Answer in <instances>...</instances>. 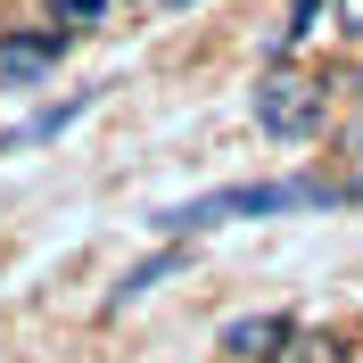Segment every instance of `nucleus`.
<instances>
[{
    "mask_svg": "<svg viewBox=\"0 0 363 363\" xmlns=\"http://www.w3.org/2000/svg\"><path fill=\"white\" fill-rule=\"evenodd\" d=\"M347 190H330V182H240V190H206V199H190V206H165L157 215V231L165 240H190V231H206V223H240V215H297V206H339Z\"/></svg>",
    "mask_w": 363,
    "mask_h": 363,
    "instance_id": "1",
    "label": "nucleus"
},
{
    "mask_svg": "<svg viewBox=\"0 0 363 363\" xmlns=\"http://www.w3.org/2000/svg\"><path fill=\"white\" fill-rule=\"evenodd\" d=\"M50 17H58V33H91L108 17V0H50Z\"/></svg>",
    "mask_w": 363,
    "mask_h": 363,
    "instance_id": "7",
    "label": "nucleus"
},
{
    "mask_svg": "<svg viewBox=\"0 0 363 363\" xmlns=\"http://www.w3.org/2000/svg\"><path fill=\"white\" fill-rule=\"evenodd\" d=\"M330 124V83L322 74H297V67H272L256 83V133L272 140H314Z\"/></svg>",
    "mask_w": 363,
    "mask_h": 363,
    "instance_id": "2",
    "label": "nucleus"
},
{
    "mask_svg": "<svg viewBox=\"0 0 363 363\" xmlns=\"http://www.w3.org/2000/svg\"><path fill=\"white\" fill-rule=\"evenodd\" d=\"M165 9H199V0H165Z\"/></svg>",
    "mask_w": 363,
    "mask_h": 363,
    "instance_id": "11",
    "label": "nucleus"
},
{
    "mask_svg": "<svg viewBox=\"0 0 363 363\" xmlns=\"http://www.w3.org/2000/svg\"><path fill=\"white\" fill-rule=\"evenodd\" d=\"M330 9H339V33H347V42H363V0H330Z\"/></svg>",
    "mask_w": 363,
    "mask_h": 363,
    "instance_id": "9",
    "label": "nucleus"
},
{
    "mask_svg": "<svg viewBox=\"0 0 363 363\" xmlns=\"http://www.w3.org/2000/svg\"><path fill=\"white\" fill-rule=\"evenodd\" d=\"M289 339H297L289 314H240V322H223V339H215V347H223L231 363H281Z\"/></svg>",
    "mask_w": 363,
    "mask_h": 363,
    "instance_id": "3",
    "label": "nucleus"
},
{
    "mask_svg": "<svg viewBox=\"0 0 363 363\" xmlns=\"http://www.w3.org/2000/svg\"><path fill=\"white\" fill-rule=\"evenodd\" d=\"M281 363H339V339H289Z\"/></svg>",
    "mask_w": 363,
    "mask_h": 363,
    "instance_id": "8",
    "label": "nucleus"
},
{
    "mask_svg": "<svg viewBox=\"0 0 363 363\" xmlns=\"http://www.w3.org/2000/svg\"><path fill=\"white\" fill-rule=\"evenodd\" d=\"M322 9H330V0H289V17H281V33L264 42V58H272V67H289L297 50H306V42L322 33Z\"/></svg>",
    "mask_w": 363,
    "mask_h": 363,
    "instance_id": "5",
    "label": "nucleus"
},
{
    "mask_svg": "<svg viewBox=\"0 0 363 363\" xmlns=\"http://www.w3.org/2000/svg\"><path fill=\"white\" fill-rule=\"evenodd\" d=\"M174 264H182V248H157V256H149V264H133V272H124V281H116V289H108V314H124V306H140V297L157 289V281H165V272H174Z\"/></svg>",
    "mask_w": 363,
    "mask_h": 363,
    "instance_id": "6",
    "label": "nucleus"
},
{
    "mask_svg": "<svg viewBox=\"0 0 363 363\" xmlns=\"http://www.w3.org/2000/svg\"><path fill=\"white\" fill-rule=\"evenodd\" d=\"M74 33H0V83H42Z\"/></svg>",
    "mask_w": 363,
    "mask_h": 363,
    "instance_id": "4",
    "label": "nucleus"
},
{
    "mask_svg": "<svg viewBox=\"0 0 363 363\" xmlns=\"http://www.w3.org/2000/svg\"><path fill=\"white\" fill-rule=\"evenodd\" d=\"M347 199H363V174H355V182H347Z\"/></svg>",
    "mask_w": 363,
    "mask_h": 363,
    "instance_id": "10",
    "label": "nucleus"
}]
</instances>
